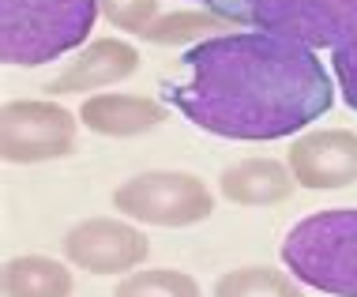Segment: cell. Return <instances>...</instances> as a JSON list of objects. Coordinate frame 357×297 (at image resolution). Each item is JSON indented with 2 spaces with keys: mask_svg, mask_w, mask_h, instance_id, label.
<instances>
[{
  "mask_svg": "<svg viewBox=\"0 0 357 297\" xmlns=\"http://www.w3.org/2000/svg\"><path fill=\"white\" fill-rule=\"evenodd\" d=\"M162 98L211 136L282 139L331 109L335 83L312 50L241 31L192 45L162 79Z\"/></svg>",
  "mask_w": 357,
  "mask_h": 297,
  "instance_id": "obj_1",
  "label": "cell"
},
{
  "mask_svg": "<svg viewBox=\"0 0 357 297\" xmlns=\"http://www.w3.org/2000/svg\"><path fill=\"white\" fill-rule=\"evenodd\" d=\"M98 0H0V61L42 68L91 38Z\"/></svg>",
  "mask_w": 357,
  "mask_h": 297,
  "instance_id": "obj_2",
  "label": "cell"
},
{
  "mask_svg": "<svg viewBox=\"0 0 357 297\" xmlns=\"http://www.w3.org/2000/svg\"><path fill=\"white\" fill-rule=\"evenodd\" d=\"M226 23L286 38L305 50H339L357 38V0H211Z\"/></svg>",
  "mask_w": 357,
  "mask_h": 297,
  "instance_id": "obj_3",
  "label": "cell"
},
{
  "mask_svg": "<svg viewBox=\"0 0 357 297\" xmlns=\"http://www.w3.org/2000/svg\"><path fill=\"white\" fill-rule=\"evenodd\" d=\"M282 264L320 294L357 297V211H320L301 218L282 241Z\"/></svg>",
  "mask_w": 357,
  "mask_h": 297,
  "instance_id": "obj_4",
  "label": "cell"
},
{
  "mask_svg": "<svg viewBox=\"0 0 357 297\" xmlns=\"http://www.w3.org/2000/svg\"><path fill=\"white\" fill-rule=\"evenodd\" d=\"M113 207L124 218L151 226H192L215 211V196L192 174H139L113 192Z\"/></svg>",
  "mask_w": 357,
  "mask_h": 297,
  "instance_id": "obj_5",
  "label": "cell"
},
{
  "mask_svg": "<svg viewBox=\"0 0 357 297\" xmlns=\"http://www.w3.org/2000/svg\"><path fill=\"white\" fill-rule=\"evenodd\" d=\"M75 151V113L56 102H8L0 109L4 162H50Z\"/></svg>",
  "mask_w": 357,
  "mask_h": 297,
  "instance_id": "obj_6",
  "label": "cell"
},
{
  "mask_svg": "<svg viewBox=\"0 0 357 297\" xmlns=\"http://www.w3.org/2000/svg\"><path fill=\"white\" fill-rule=\"evenodd\" d=\"M147 237L121 218H86V222L72 226L64 237L68 264L91 275H124L147 260Z\"/></svg>",
  "mask_w": 357,
  "mask_h": 297,
  "instance_id": "obj_7",
  "label": "cell"
},
{
  "mask_svg": "<svg viewBox=\"0 0 357 297\" xmlns=\"http://www.w3.org/2000/svg\"><path fill=\"white\" fill-rule=\"evenodd\" d=\"M289 174L301 188H346L357 181V132L324 128L289 143Z\"/></svg>",
  "mask_w": 357,
  "mask_h": 297,
  "instance_id": "obj_8",
  "label": "cell"
},
{
  "mask_svg": "<svg viewBox=\"0 0 357 297\" xmlns=\"http://www.w3.org/2000/svg\"><path fill=\"white\" fill-rule=\"evenodd\" d=\"M136 68H139V53L132 50L128 42H121V38H98V42H91L72 64H64V68L45 83V94L64 98V94L109 87V83L128 79Z\"/></svg>",
  "mask_w": 357,
  "mask_h": 297,
  "instance_id": "obj_9",
  "label": "cell"
},
{
  "mask_svg": "<svg viewBox=\"0 0 357 297\" xmlns=\"http://www.w3.org/2000/svg\"><path fill=\"white\" fill-rule=\"evenodd\" d=\"M294 174L275 158H245L237 166H229L218 177V188L229 204L241 207H271L294 196Z\"/></svg>",
  "mask_w": 357,
  "mask_h": 297,
  "instance_id": "obj_10",
  "label": "cell"
},
{
  "mask_svg": "<svg viewBox=\"0 0 357 297\" xmlns=\"http://www.w3.org/2000/svg\"><path fill=\"white\" fill-rule=\"evenodd\" d=\"M166 109L151 98H136V94H94L79 105V121L98 136H113V139H128L139 132L162 124Z\"/></svg>",
  "mask_w": 357,
  "mask_h": 297,
  "instance_id": "obj_11",
  "label": "cell"
},
{
  "mask_svg": "<svg viewBox=\"0 0 357 297\" xmlns=\"http://www.w3.org/2000/svg\"><path fill=\"white\" fill-rule=\"evenodd\" d=\"M4 297H72V271L50 256H19L0 275Z\"/></svg>",
  "mask_w": 357,
  "mask_h": 297,
  "instance_id": "obj_12",
  "label": "cell"
},
{
  "mask_svg": "<svg viewBox=\"0 0 357 297\" xmlns=\"http://www.w3.org/2000/svg\"><path fill=\"white\" fill-rule=\"evenodd\" d=\"M215 297H305L294 275L278 267H237L215 282Z\"/></svg>",
  "mask_w": 357,
  "mask_h": 297,
  "instance_id": "obj_13",
  "label": "cell"
},
{
  "mask_svg": "<svg viewBox=\"0 0 357 297\" xmlns=\"http://www.w3.org/2000/svg\"><path fill=\"white\" fill-rule=\"evenodd\" d=\"M222 23H226V19H218L215 12H169V15L154 19L139 38L158 42V45H177V42L199 45V42H207V34L218 31ZM211 38H215V34H211Z\"/></svg>",
  "mask_w": 357,
  "mask_h": 297,
  "instance_id": "obj_14",
  "label": "cell"
},
{
  "mask_svg": "<svg viewBox=\"0 0 357 297\" xmlns=\"http://www.w3.org/2000/svg\"><path fill=\"white\" fill-rule=\"evenodd\" d=\"M113 297H199V286L185 271H169V267H154V271L124 275L117 282Z\"/></svg>",
  "mask_w": 357,
  "mask_h": 297,
  "instance_id": "obj_15",
  "label": "cell"
},
{
  "mask_svg": "<svg viewBox=\"0 0 357 297\" xmlns=\"http://www.w3.org/2000/svg\"><path fill=\"white\" fill-rule=\"evenodd\" d=\"M98 8L105 12L113 26L128 34H143L154 23V12H158V0H98Z\"/></svg>",
  "mask_w": 357,
  "mask_h": 297,
  "instance_id": "obj_16",
  "label": "cell"
},
{
  "mask_svg": "<svg viewBox=\"0 0 357 297\" xmlns=\"http://www.w3.org/2000/svg\"><path fill=\"white\" fill-rule=\"evenodd\" d=\"M331 72H335V79H339V87H342L346 105L357 109V38L331 53Z\"/></svg>",
  "mask_w": 357,
  "mask_h": 297,
  "instance_id": "obj_17",
  "label": "cell"
},
{
  "mask_svg": "<svg viewBox=\"0 0 357 297\" xmlns=\"http://www.w3.org/2000/svg\"><path fill=\"white\" fill-rule=\"evenodd\" d=\"M204 4H211V0H204Z\"/></svg>",
  "mask_w": 357,
  "mask_h": 297,
  "instance_id": "obj_18",
  "label": "cell"
}]
</instances>
